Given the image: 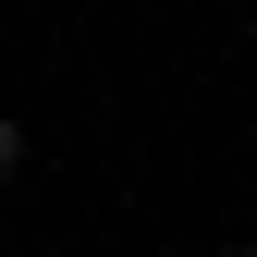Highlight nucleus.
<instances>
[{
	"mask_svg": "<svg viewBox=\"0 0 257 257\" xmlns=\"http://www.w3.org/2000/svg\"><path fill=\"white\" fill-rule=\"evenodd\" d=\"M233 257H257V245H233Z\"/></svg>",
	"mask_w": 257,
	"mask_h": 257,
	"instance_id": "f257e3e1",
	"label": "nucleus"
}]
</instances>
